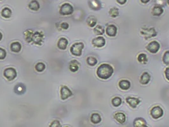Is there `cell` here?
<instances>
[{
  "instance_id": "1",
  "label": "cell",
  "mask_w": 169,
  "mask_h": 127,
  "mask_svg": "<svg viewBox=\"0 0 169 127\" xmlns=\"http://www.w3.org/2000/svg\"><path fill=\"white\" fill-rule=\"evenodd\" d=\"M114 72V69L108 64H102L100 65L97 69V75L100 79H107L112 76Z\"/></svg>"
},
{
  "instance_id": "2",
  "label": "cell",
  "mask_w": 169,
  "mask_h": 127,
  "mask_svg": "<svg viewBox=\"0 0 169 127\" xmlns=\"http://www.w3.org/2000/svg\"><path fill=\"white\" fill-rule=\"evenodd\" d=\"M141 34L146 40L150 39L151 38L155 37L157 35V32L154 28H143L141 30Z\"/></svg>"
},
{
  "instance_id": "3",
  "label": "cell",
  "mask_w": 169,
  "mask_h": 127,
  "mask_svg": "<svg viewBox=\"0 0 169 127\" xmlns=\"http://www.w3.org/2000/svg\"><path fill=\"white\" fill-rule=\"evenodd\" d=\"M84 48V44L82 42L74 43L71 46L70 52L75 56H81L82 54V50Z\"/></svg>"
},
{
  "instance_id": "4",
  "label": "cell",
  "mask_w": 169,
  "mask_h": 127,
  "mask_svg": "<svg viewBox=\"0 0 169 127\" xmlns=\"http://www.w3.org/2000/svg\"><path fill=\"white\" fill-rule=\"evenodd\" d=\"M74 11V9L71 4L66 3H64L62 6H60V14L62 15H70Z\"/></svg>"
},
{
  "instance_id": "5",
  "label": "cell",
  "mask_w": 169,
  "mask_h": 127,
  "mask_svg": "<svg viewBox=\"0 0 169 127\" xmlns=\"http://www.w3.org/2000/svg\"><path fill=\"white\" fill-rule=\"evenodd\" d=\"M150 114L153 119L157 120V119H159L163 116V110L162 109V107H160L158 106H155L154 107H153L151 109Z\"/></svg>"
},
{
  "instance_id": "6",
  "label": "cell",
  "mask_w": 169,
  "mask_h": 127,
  "mask_svg": "<svg viewBox=\"0 0 169 127\" xmlns=\"http://www.w3.org/2000/svg\"><path fill=\"white\" fill-rule=\"evenodd\" d=\"M3 75L9 81H12L17 77V71L14 68L9 67L5 69Z\"/></svg>"
},
{
  "instance_id": "7",
  "label": "cell",
  "mask_w": 169,
  "mask_h": 127,
  "mask_svg": "<svg viewBox=\"0 0 169 127\" xmlns=\"http://www.w3.org/2000/svg\"><path fill=\"white\" fill-rule=\"evenodd\" d=\"M146 48L149 52L151 53H156L160 50V45L158 41H153L146 46Z\"/></svg>"
},
{
  "instance_id": "8",
  "label": "cell",
  "mask_w": 169,
  "mask_h": 127,
  "mask_svg": "<svg viewBox=\"0 0 169 127\" xmlns=\"http://www.w3.org/2000/svg\"><path fill=\"white\" fill-rule=\"evenodd\" d=\"M44 37V34L42 32H38L36 31L35 33H33L31 40L34 43L37 45H41L42 41H43Z\"/></svg>"
},
{
  "instance_id": "9",
  "label": "cell",
  "mask_w": 169,
  "mask_h": 127,
  "mask_svg": "<svg viewBox=\"0 0 169 127\" xmlns=\"http://www.w3.org/2000/svg\"><path fill=\"white\" fill-rule=\"evenodd\" d=\"M72 92L67 87L63 86L62 87V88H61L60 97H61V99L63 100V101L71 97V96H72Z\"/></svg>"
},
{
  "instance_id": "10",
  "label": "cell",
  "mask_w": 169,
  "mask_h": 127,
  "mask_svg": "<svg viewBox=\"0 0 169 127\" xmlns=\"http://www.w3.org/2000/svg\"><path fill=\"white\" fill-rule=\"evenodd\" d=\"M92 42L94 47L97 48H102L106 45V40L102 36L94 38Z\"/></svg>"
},
{
  "instance_id": "11",
  "label": "cell",
  "mask_w": 169,
  "mask_h": 127,
  "mask_svg": "<svg viewBox=\"0 0 169 127\" xmlns=\"http://www.w3.org/2000/svg\"><path fill=\"white\" fill-rule=\"evenodd\" d=\"M118 31L117 27L113 24H110L108 26H107L106 29V34L110 37H114L116 35Z\"/></svg>"
},
{
  "instance_id": "12",
  "label": "cell",
  "mask_w": 169,
  "mask_h": 127,
  "mask_svg": "<svg viewBox=\"0 0 169 127\" xmlns=\"http://www.w3.org/2000/svg\"><path fill=\"white\" fill-rule=\"evenodd\" d=\"M88 5L90 9L94 10H99L102 8V4L99 0H89Z\"/></svg>"
},
{
  "instance_id": "13",
  "label": "cell",
  "mask_w": 169,
  "mask_h": 127,
  "mask_svg": "<svg viewBox=\"0 0 169 127\" xmlns=\"http://www.w3.org/2000/svg\"><path fill=\"white\" fill-rule=\"evenodd\" d=\"M126 102L132 108H136L137 106L139 104L141 101L139 99L135 97H127L126 99Z\"/></svg>"
},
{
  "instance_id": "14",
  "label": "cell",
  "mask_w": 169,
  "mask_h": 127,
  "mask_svg": "<svg viewBox=\"0 0 169 127\" xmlns=\"http://www.w3.org/2000/svg\"><path fill=\"white\" fill-rule=\"evenodd\" d=\"M133 126L147 127V123L143 118H137L133 121Z\"/></svg>"
},
{
  "instance_id": "15",
  "label": "cell",
  "mask_w": 169,
  "mask_h": 127,
  "mask_svg": "<svg viewBox=\"0 0 169 127\" xmlns=\"http://www.w3.org/2000/svg\"><path fill=\"white\" fill-rule=\"evenodd\" d=\"M119 87L123 90H128L131 86L130 82L127 79H121L119 82Z\"/></svg>"
},
{
  "instance_id": "16",
  "label": "cell",
  "mask_w": 169,
  "mask_h": 127,
  "mask_svg": "<svg viewBox=\"0 0 169 127\" xmlns=\"http://www.w3.org/2000/svg\"><path fill=\"white\" fill-rule=\"evenodd\" d=\"M151 80V76L148 72H144L141 75L140 78V83L142 84H147Z\"/></svg>"
},
{
  "instance_id": "17",
  "label": "cell",
  "mask_w": 169,
  "mask_h": 127,
  "mask_svg": "<svg viewBox=\"0 0 169 127\" xmlns=\"http://www.w3.org/2000/svg\"><path fill=\"white\" fill-rule=\"evenodd\" d=\"M114 118L120 124H124L126 121V116L123 113H115L114 114Z\"/></svg>"
},
{
  "instance_id": "18",
  "label": "cell",
  "mask_w": 169,
  "mask_h": 127,
  "mask_svg": "<svg viewBox=\"0 0 169 127\" xmlns=\"http://www.w3.org/2000/svg\"><path fill=\"white\" fill-rule=\"evenodd\" d=\"M68 45V41L65 38H61L57 43V47L60 50H66Z\"/></svg>"
},
{
  "instance_id": "19",
  "label": "cell",
  "mask_w": 169,
  "mask_h": 127,
  "mask_svg": "<svg viewBox=\"0 0 169 127\" xmlns=\"http://www.w3.org/2000/svg\"><path fill=\"white\" fill-rule=\"evenodd\" d=\"M151 13L154 16H160L163 13V9L160 5H156L153 8Z\"/></svg>"
},
{
  "instance_id": "20",
  "label": "cell",
  "mask_w": 169,
  "mask_h": 127,
  "mask_svg": "<svg viewBox=\"0 0 169 127\" xmlns=\"http://www.w3.org/2000/svg\"><path fill=\"white\" fill-rule=\"evenodd\" d=\"M22 48L21 44L19 42H13L10 45V50L14 53L20 52Z\"/></svg>"
},
{
  "instance_id": "21",
  "label": "cell",
  "mask_w": 169,
  "mask_h": 127,
  "mask_svg": "<svg viewBox=\"0 0 169 127\" xmlns=\"http://www.w3.org/2000/svg\"><path fill=\"white\" fill-rule=\"evenodd\" d=\"M90 120L92 123L94 125H97L99 123H101L102 118L101 116H100V114L98 113H93L91 115Z\"/></svg>"
},
{
  "instance_id": "22",
  "label": "cell",
  "mask_w": 169,
  "mask_h": 127,
  "mask_svg": "<svg viewBox=\"0 0 169 127\" xmlns=\"http://www.w3.org/2000/svg\"><path fill=\"white\" fill-rule=\"evenodd\" d=\"M14 92L17 94H23L26 92V87L22 83H18L14 87Z\"/></svg>"
},
{
  "instance_id": "23",
  "label": "cell",
  "mask_w": 169,
  "mask_h": 127,
  "mask_svg": "<svg viewBox=\"0 0 169 127\" xmlns=\"http://www.w3.org/2000/svg\"><path fill=\"white\" fill-rule=\"evenodd\" d=\"M28 6L29 8V9H31V10L38 11L40 9V5L39 2L36 1V0H33V1H31L29 3Z\"/></svg>"
},
{
  "instance_id": "24",
  "label": "cell",
  "mask_w": 169,
  "mask_h": 127,
  "mask_svg": "<svg viewBox=\"0 0 169 127\" xmlns=\"http://www.w3.org/2000/svg\"><path fill=\"white\" fill-rule=\"evenodd\" d=\"M78 69H79V62L78 61L75 60L71 61V62L70 64V70L72 72H75L76 71H78Z\"/></svg>"
},
{
  "instance_id": "25",
  "label": "cell",
  "mask_w": 169,
  "mask_h": 127,
  "mask_svg": "<svg viewBox=\"0 0 169 127\" xmlns=\"http://www.w3.org/2000/svg\"><path fill=\"white\" fill-rule=\"evenodd\" d=\"M87 23L88 26L90 28H94L97 24V18H96L93 15L89 16L87 19Z\"/></svg>"
},
{
  "instance_id": "26",
  "label": "cell",
  "mask_w": 169,
  "mask_h": 127,
  "mask_svg": "<svg viewBox=\"0 0 169 127\" xmlns=\"http://www.w3.org/2000/svg\"><path fill=\"white\" fill-rule=\"evenodd\" d=\"M1 14L3 17L9 18L11 17V10L9 9V8L5 7L2 10Z\"/></svg>"
},
{
  "instance_id": "27",
  "label": "cell",
  "mask_w": 169,
  "mask_h": 127,
  "mask_svg": "<svg viewBox=\"0 0 169 127\" xmlns=\"http://www.w3.org/2000/svg\"><path fill=\"white\" fill-rule=\"evenodd\" d=\"M137 60L141 64H147L148 61L147 55H146L145 53H140V54L138 55Z\"/></svg>"
},
{
  "instance_id": "28",
  "label": "cell",
  "mask_w": 169,
  "mask_h": 127,
  "mask_svg": "<svg viewBox=\"0 0 169 127\" xmlns=\"http://www.w3.org/2000/svg\"><path fill=\"white\" fill-rule=\"evenodd\" d=\"M109 14L112 18H116L119 15V10L116 7H113L110 9Z\"/></svg>"
},
{
  "instance_id": "29",
  "label": "cell",
  "mask_w": 169,
  "mask_h": 127,
  "mask_svg": "<svg viewBox=\"0 0 169 127\" xmlns=\"http://www.w3.org/2000/svg\"><path fill=\"white\" fill-rule=\"evenodd\" d=\"M94 32L96 34V35L101 36L104 33V29L102 26L98 25L94 28Z\"/></svg>"
},
{
  "instance_id": "30",
  "label": "cell",
  "mask_w": 169,
  "mask_h": 127,
  "mask_svg": "<svg viewBox=\"0 0 169 127\" xmlns=\"http://www.w3.org/2000/svg\"><path fill=\"white\" fill-rule=\"evenodd\" d=\"M33 31L32 30H27L26 32H24V36H25V39L27 42L28 43H31L32 40H31V38L33 35Z\"/></svg>"
},
{
  "instance_id": "31",
  "label": "cell",
  "mask_w": 169,
  "mask_h": 127,
  "mask_svg": "<svg viewBox=\"0 0 169 127\" xmlns=\"http://www.w3.org/2000/svg\"><path fill=\"white\" fill-rule=\"evenodd\" d=\"M111 103H112V104L113 106L116 107L120 106L121 104L122 100L120 97H115L112 99V101H111Z\"/></svg>"
},
{
  "instance_id": "32",
  "label": "cell",
  "mask_w": 169,
  "mask_h": 127,
  "mask_svg": "<svg viewBox=\"0 0 169 127\" xmlns=\"http://www.w3.org/2000/svg\"><path fill=\"white\" fill-rule=\"evenodd\" d=\"M87 62L90 66H94L97 64V60L94 57H88L87 59Z\"/></svg>"
},
{
  "instance_id": "33",
  "label": "cell",
  "mask_w": 169,
  "mask_h": 127,
  "mask_svg": "<svg viewBox=\"0 0 169 127\" xmlns=\"http://www.w3.org/2000/svg\"><path fill=\"white\" fill-rule=\"evenodd\" d=\"M45 67H46L45 65L42 62H38L35 65V69L36 70V71L39 72H43L45 69Z\"/></svg>"
},
{
  "instance_id": "34",
  "label": "cell",
  "mask_w": 169,
  "mask_h": 127,
  "mask_svg": "<svg viewBox=\"0 0 169 127\" xmlns=\"http://www.w3.org/2000/svg\"><path fill=\"white\" fill-rule=\"evenodd\" d=\"M163 62L165 65H169V51L165 52L163 56Z\"/></svg>"
},
{
  "instance_id": "35",
  "label": "cell",
  "mask_w": 169,
  "mask_h": 127,
  "mask_svg": "<svg viewBox=\"0 0 169 127\" xmlns=\"http://www.w3.org/2000/svg\"><path fill=\"white\" fill-rule=\"evenodd\" d=\"M6 56V52L5 49L0 48V60H3L5 59Z\"/></svg>"
},
{
  "instance_id": "36",
  "label": "cell",
  "mask_w": 169,
  "mask_h": 127,
  "mask_svg": "<svg viewBox=\"0 0 169 127\" xmlns=\"http://www.w3.org/2000/svg\"><path fill=\"white\" fill-rule=\"evenodd\" d=\"M51 127H60L61 126L60 123L58 120H54L52 122V123L50 125Z\"/></svg>"
},
{
  "instance_id": "37",
  "label": "cell",
  "mask_w": 169,
  "mask_h": 127,
  "mask_svg": "<svg viewBox=\"0 0 169 127\" xmlns=\"http://www.w3.org/2000/svg\"><path fill=\"white\" fill-rule=\"evenodd\" d=\"M69 24H67V22H62V24H60V27H61V28H62V29H64V30H66L69 28Z\"/></svg>"
},
{
  "instance_id": "38",
  "label": "cell",
  "mask_w": 169,
  "mask_h": 127,
  "mask_svg": "<svg viewBox=\"0 0 169 127\" xmlns=\"http://www.w3.org/2000/svg\"><path fill=\"white\" fill-rule=\"evenodd\" d=\"M165 77L167 80L169 81V67H167L165 71Z\"/></svg>"
},
{
  "instance_id": "39",
  "label": "cell",
  "mask_w": 169,
  "mask_h": 127,
  "mask_svg": "<svg viewBox=\"0 0 169 127\" xmlns=\"http://www.w3.org/2000/svg\"><path fill=\"white\" fill-rule=\"evenodd\" d=\"M116 1L118 3L120 4V5H124L126 3V2L127 1V0H116Z\"/></svg>"
},
{
  "instance_id": "40",
  "label": "cell",
  "mask_w": 169,
  "mask_h": 127,
  "mask_svg": "<svg viewBox=\"0 0 169 127\" xmlns=\"http://www.w3.org/2000/svg\"><path fill=\"white\" fill-rule=\"evenodd\" d=\"M150 0H141V3H144V4H146L148 3Z\"/></svg>"
},
{
  "instance_id": "41",
  "label": "cell",
  "mask_w": 169,
  "mask_h": 127,
  "mask_svg": "<svg viewBox=\"0 0 169 127\" xmlns=\"http://www.w3.org/2000/svg\"><path fill=\"white\" fill-rule=\"evenodd\" d=\"M2 38H3V35H2V34L0 33V41H1L2 40Z\"/></svg>"
},
{
  "instance_id": "42",
  "label": "cell",
  "mask_w": 169,
  "mask_h": 127,
  "mask_svg": "<svg viewBox=\"0 0 169 127\" xmlns=\"http://www.w3.org/2000/svg\"><path fill=\"white\" fill-rule=\"evenodd\" d=\"M167 3H168V5H169V0H167Z\"/></svg>"
},
{
  "instance_id": "43",
  "label": "cell",
  "mask_w": 169,
  "mask_h": 127,
  "mask_svg": "<svg viewBox=\"0 0 169 127\" xmlns=\"http://www.w3.org/2000/svg\"><path fill=\"white\" fill-rule=\"evenodd\" d=\"M0 1H1V0H0Z\"/></svg>"
}]
</instances>
